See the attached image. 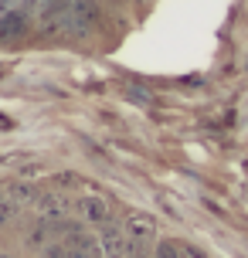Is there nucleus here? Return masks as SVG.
<instances>
[{
    "label": "nucleus",
    "instance_id": "obj_1",
    "mask_svg": "<svg viewBox=\"0 0 248 258\" xmlns=\"http://www.w3.org/2000/svg\"><path fill=\"white\" fill-rule=\"evenodd\" d=\"M79 214L89 221V224H109V207H105L102 201H95V197H82Z\"/></svg>",
    "mask_w": 248,
    "mask_h": 258
},
{
    "label": "nucleus",
    "instance_id": "obj_2",
    "mask_svg": "<svg viewBox=\"0 0 248 258\" xmlns=\"http://www.w3.org/2000/svg\"><path fill=\"white\" fill-rule=\"evenodd\" d=\"M126 228H130V234H133V238H143V241H150V238L157 234L153 221L146 218V214H133V218L126 221Z\"/></svg>",
    "mask_w": 248,
    "mask_h": 258
},
{
    "label": "nucleus",
    "instance_id": "obj_3",
    "mask_svg": "<svg viewBox=\"0 0 248 258\" xmlns=\"http://www.w3.org/2000/svg\"><path fill=\"white\" fill-rule=\"evenodd\" d=\"M153 258H183V248L177 245V241H160V245L153 248Z\"/></svg>",
    "mask_w": 248,
    "mask_h": 258
},
{
    "label": "nucleus",
    "instance_id": "obj_4",
    "mask_svg": "<svg viewBox=\"0 0 248 258\" xmlns=\"http://www.w3.org/2000/svg\"><path fill=\"white\" fill-rule=\"evenodd\" d=\"M0 258H11V255H0Z\"/></svg>",
    "mask_w": 248,
    "mask_h": 258
}]
</instances>
